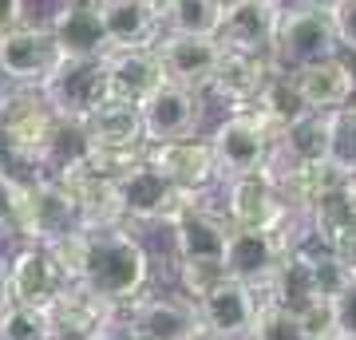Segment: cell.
Returning a JSON list of instances; mask_svg holds the SVG:
<instances>
[{"label": "cell", "instance_id": "1", "mask_svg": "<svg viewBox=\"0 0 356 340\" xmlns=\"http://www.w3.org/2000/svg\"><path fill=\"white\" fill-rule=\"evenodd\" d=\"M56 257L79 285H88L95 297L111 305L135 301L151 281V253L127 229V222L91 229L79 226L76 234L56 241Z\"/></svg>", "mask_w": 356, "mask_h": 340}, {"label": "cell", "instance_id": "2", "mask_svg": "<svg viewBox=\"0 0 356 340\" xmlns=\"http://www.w3.org/2000/svg\"><path fill=\"white\" fill-rule=\"evenodd\" d=\"M83 226L79 222V202L67 190L64 178L56 175H36L24 178V194H20V210H16L13 229L24 241L36 245H51V241L67 238Z\"/></svg>", "mask_w": 356, "mask_h": 340}, {"label": "cell", "instance_id": "3", "mask_svg": "<svg viewBox=\"0 0 356 340\" xmlns=\"http://www.w3.org/2000/svg\"><path fill=\"white\" fill-rule=\"evenodd\" d=\"M341 56V44H337V32H332L329 13H317V8H305V4H285L277 20V36H273V51L269 60L281 72H301L309 63L332 60Z\"/></svg>", "mask_w": 356, "mask_h": 340}, {"label": "cell", "instance_id": "4", "mask_svg": "<svg viewBox=\"0 0 356 340\" xmlns=\"http://www.w3.org/2000/svg\"><path fill=\"white\" fill-rule=\"evenodd\" d=\"M60 115L48 107L40 88H16L13 95L0 99V143L8 147L13 159L40 170V154L48 147Z\"/></svg>", "mask_w": 356, "mask_h": 340}, {"label": "cell", "instance_id": "5", "mask_svg": "<svg viewBox=\"0 0 356 340\" xmlns=\"http://www.w3.org/2000/svg\"><path fill=\"white\" fill-rule=\"evenodd\" d=\"M0 269H4V301L16 305L51 309V301L72 285L67 269L51 253V245H36V241H24L8 257V265H0Z\"/></svg>", "mask_w": 356, "mask_h": 340}, {"label": "cell", "instance_id": "6", "mask_svg": "<svg viewBox=\"0 0 356 340\" xmlns=\"http://www.w3.org/2000/svg\"><path fill=\"white\" fill-rule=\"evenodd\" d=\"M194 198L198 194H182L178 186H170L154 166H147V159L115 182V202H119L123 222H163V226H170Z\"/></svg>", "mask_w": 356, "mask_h": 340}, {"label": "cell", "instance_id": "7", "mask_svg": "<svg viewBox=\"0 0 356 340\" xmlns=\"http://www.w3.org/2000/svg\"><path fill=\"white\" fill-rule=\"evenodd\" d=\"M115 325L123 328L127 340H186L198 321L194 301H186L182 293L178 297H135V301L119 305Z\"/></svg>", "mask_w": 356, "mask_h": 340}, {"label": "cell", "instance_id": "8", "mask_svg": "<svg viewBox=\"0 0 356 340\" xmlns=\"http://www.w3.org/2000/svg\"><path fill=\"white\" fill-rule=\"evenodd\" d=\"M210 151H214V166H218V182L226 178H242V175H254L269 163V139L261 123H257L250 111H229L222 123L214 127L210 135Z\"/></svg>", "mask_w": 356, "mask_h": 340}, {"label": "cell", "instance_id": "9", "mask_svg": "<svg viewBox=\"0 0 356 340\" xmlns=\"http://www.w3.org/2000/svg\"><path fill=\"white\" fill-rule=\"evenodd\" d=\"M40 95L60 119H76L83 123L103 99H107V72L103 60H60L56 72L44 79Z\"/></svg>", "mask_w": 356, "mask_h": 340}, {"label": "cell", "instance_id": "10", "mask_svg": "<svg viewBox=\"0 0 356 340\" xmlns=\"http://www.w3.org/2000/svg\"><path fill=\"white\" fill-rule=\"evenodd\" d=\"M281 8L285 4H277V0H222L214 40L226 51H245V56H266L269 60Z\"/></svg>", "mask_w": 356, "mask_h": 340}, {"label": "cell", "instance_id": "11", "mask_svg": "<svg viewBox=\"0 0 356 340\" xmlns=\"http://www.w3.org/2000/svg\"><path fill=\"white\" fill-rule=\"evenodd\" d=\"M56 63H60V48L48 24H20L0 36V76L13 88H44Z\"/></svg>", "mask_w": 356, "mask_h": 340}, {"label": "cell", "instance_id": "12", "mask_svg": "<svg viewBox=\"0 0 356 340\" xmlns=\"http://www.w3.org/2000/svg\"><path fill=\"white\" fill-rule=\"evenodd\" d=\"M151 48H154V60L163 67L166 83L198 91V95L210 88V79H214V72H218V60H222V44H218L214 36H178V32H163Z\"/></svg>", "mask_w": 356, "mask_h": 340}, {"label": "cell", "instance_id": "13", "mask_svg": "<svg viewBox=\"0 0 356 340\" xmlns=\"http://www.w3.org/2000/svg\"><path fill=\"white\" fill-rule=\"evenodd\" d=\"M139 123H143V139L151 143H175V139H191L198 123H202V95L175 83H159V88L139 103Z\"/></svg>", "mask_w": 356, "mask_h": 340}, {"label": "cell", "instance_id": "14", "mask_svg": "<svg viewBox=\"0 0 356 340\" xmlns=\"http://www.w3.org/2000/svg\"><path fill=\"white\" fill-rule=\"evenodd\" d=\"M48 32L60 48V60H103L111 51L103 32V0H60Z\"/></svg>", "mask_w": 356, "mask_h": 340}, {"label": "cell", "instance_id": "15", "mask_svg": "<svg viewBox=\"0 0 356 340\" xmlns=\"http://www.w3.org/2000/svg\"><path fill=\"white\" fill-rule=\"evenodd\" d=\"M143 159L182 194H206L210 186H218L214 151H210L206 139L191 135V139H175V143H151Z\"/></svg>", "mask_w": 356, "mask_h": 340}, {"label": "cell", "instance_id": "16", "mask_svg": "<svg viewBox=\"0 0 356 340\" xmlns=\"http://www.w3.org/2000/svg\"><path fill=\"white\" fill-rule=\"evenodd\" d=\"M285 257L281 241L273 238V229H254V226H229L226 250H222V269L226 277L242 281L250 289H266L277 261Z\"/></svg>", "mask_w": 356, "mask_h": 340}, {"label": "cell", "instance_id": "17", "mask_svg": "<svg viewBox=\"0 0 356 340\" xmlns=\"http://www.w3.org/2000/svg\"><path fill=\"white\" fill-rule=\"evenodd\" d=\"M222 214L229 218V226H254V229H273L281 218L289 214L285 202H281L273 178L266 175V166L254 170V175L242 178H226L222 182Z\"/></svg>", "mask_w": 356, "mask_h": 340}, {"label": "cell", "instance_id": "18", "mask_svg": "<svg viewBox=\"0 0 356 340\" xmlns=\"http://www.w3.org/2000/svg\"><path fill=\"white\" fill-rule=\"evenodd\" d=\"M194 309H198V321L210 332H218L226 340H245L257 316V289H250V285H242L234 277H222L214 289H206L194 301Z\"/></svg>", "mask_w": 356, "mask_h": 340}, {"label": "cell", "instance_id": "19", "mask_svg": "<svg viewBox=\"0 0 356 340\" xmlns=\"http://www.w3.org/2000/svg\"><path fill=\"white\" fill-rule=\"evenodd\" d=\"M115 313H119V305L95 297V293H91L88 285H79V281H72V285H67L48 309V316H51V325H56V337L60 340H91V337H99L103 328L115 325Z\"/></svg>", "mask_w": 356, "mask_h": 340}, {"label": "cell", "instance_id": "20", "mask_svg": "<svg viewBox=\"0 0 356 340\" xmlns=\"http://www.w3.org/2000/svg\"><path fill=\"white\" fill-rule=\"evenodd\" d=\"M289 76L305 111H341L356 95V60H344V51L332 60L309 63L301 72H289Z\"/></svg>", "mask_w": 356, "mask_h": 340}, {"label": "cell", "instance_id": "21", "mask_svg": "<svg viewBox=\"0 0 356 340\" xmlns=\"http://www.w3.org/2000/svg\"><path fill=\"white\" fill-rule=\"evenodd\" d=\"M103 72H107V99L135 103V107L159 83H166L154 48H111L103 56Z\"/></svg>", "mask_w": 356, "mask_h": 340}, {"label": "cell", "instance_id": "22", "mask_svg": "<svg viewBox=\"0 0 356 340\" xmlns=\"http://www.w3.org/2000/svg\"><path fill=\"white\" fill-rule=\"evenodd\" d=\"M226 234H229V218L214 214L210 206H198V202H191L170 222V238H175L178 261H222Z\"/></svg>", "mask_w": 356, "mask_h": 340}, {"label": "cell", "instance_id": "23", "mask_svg": "<svg viewBox=\"0 0 356 340\" xmlns=\"http://www.w3.org/2000/svg\"><path fill=\"white\" fill-rule=\"evenodd\" d=\"M277 67L266 56H245V51H226L222 48V60H218V72L210 79V88L218 99L229 103V111H245L250 103L257 99V91L266 88V79L273 76Z\"/></svg>", "mask_w": 356, "mask_h": 340}, {"label": "cell", "instance_id": "24", "mask_svg": "<svg viewBox=\"0 0 356 340\" xmlns=\"http://www.w3.org/2000/svg\"><path fill=\"white\" fill-rule=\"evenodd\" d=\"M103 32L111 48H151L163 36V16L143 0H103Z\"/></svg>", "mask_w": 356, "mask_h": 340}, {"label": "cell", "instance_id": "25", "mask_svg": "<svg viewBox=\"0 0 356 340\" xmlns=\"http://www.w3.org/2000/svg\"><path fill=\"white\" fill-rule=\"evenodd\" d=\"M91 147H119V151H143V123H139V107L135 103H119V99H103L95 111L83 119Z\"/></svg>", "mask_w": 356, "mask_h": 340}, {"label": "cell", "instance_id": "26", "mask_svg": "<svg viewBox=\"0 0 356 340\" xmlns=\"http://www.w3.org/2000/svg\"><path fill=\"white\" fill-rule=\"evenodd\" d=\"M159 16H163V32L214 36L218 16H222V0H166V8Z\"/></svg>", "mask_w": 356, "mask_h": 340}, {"label": "cell", "instance_id": "27", "mask_svg": "<svg viewBox=\"0 0 356 340\" xmlns=\"http://www.w3.org/2000/svg\"><path fill=\"white\" fill-rule=\"evenodd\" d=\"M0 340H56V325H51L48 309L36 305H0Z\"/></svg>", "mask_w": 356, "mask_h": 340}, {"label": "cell", "instance_id": "28", "mask_svg": "<svg viewBox=\"0 0 356 340\" xmlns=\"http://www.w3.org/2000/svg\"><path fill=\"white\" fill-rule=\"evenodd\" d=\"M301 250H305V257H309V281H313V293H317L321 301H332V297L353 281V269H348L329 245H321V241H309V245H301Z\"/></svg>", "mask_w": 356, "mask_h": 340}, {"label": "cell", "instance_id": "29", "mask_svg": "<svg viewBox=\"0 0 356 340\" xmlns=\"http://www.w3.org/2000/svg\"><path fill=\"white\" fill-rule=\"evenodd\" d=\"M245 340H309V337H305V328H301V321H297V313L266 301V297H257V316H254V328H250Z\"/></svg>", "mask_w": 356, "mask_h": 340}, {"label": "cell", "instance_id": "30", "mask_svg": "<svg viewBox=\"0 0 356 340\" xmlns=\"http://www.w3.org/2000/svg\"><path fill=\"white\" fill-rule=\"evenodd\" d=\"M226 277L222 261H178V285L186 301H198L206 289H214L218 281Z\"/></svg>", "mask_w": 356, "mask_h": 340}, {"label": "cell", "instance_id": "31", "mask_svg": "<svg viewBox=\"0 0 356 340\" xmlns=\"http://www.w3.org/2000/svg\"><path fill=\"white\" fill-rule=\"evenodd\" d=\"M301 328L309 340H337V316H332V301H313L297 313Z\"/></svg>", "mask_w": 356, "mask_h": 340}, {"label": "cell", "instance_id": "32", "mask_svg": "<svg viewBox=\"0 0 356 340\" xmlns=\"http://www.w3.org/2000/svg\"><path fill=\"white\" fill-rule=\"evenodd\" d=\"M329 20H332V32H337L341 51H348V56L356 60V0H337Z\"/></svg>", "mask_w": 356, "mask_h": 340}, {"label": "cell", "instance_id": "33", "mask_svg": "<svg viewBox=\"0 0 356 340\" xmlns=\"http://www.w3.org/2000/svg\"><path fill=\"white\" fill-rule=\"evenodd\" d=\"M332 316H337V337H356V277L332 297Z\"/></svg>", "mask_w": 356, "mask_h": 340}, {"label": "cell", "instance_id": "34", "mask_svg": "<svg viewBox=\"0 0 356 340\" xmlns=\"http://www.w3.org/2000/svg\"><path fill=\"white\" fill-rule=\"evenodd\" d=\"M20 194H24V182L13 178L8 170H0V229H13L16 210H20Z\"/></svg>", "mask_w": 356, "mask_h": 340}, {"label": "cell", "instance_id": "35", "mask_svg": "<svg viewBox=\"0 0 356 340\" xmlns=\"http://www.w3.org/2000/svg\"><path fill=\"white\" fill-rule=\"evenodd\" d=\"M337 257H341L348 269H353V277H356V222H348V226H341L337 234H332L329 241H325Z\"/></svg>", "mask_w": 356, "mask_h": 340}, {"label": "cell", "instance_id": "36", "mask_svg": "<svg viewBox=\"0 0 356 340\" xmlns=\"http://www.w3.org/2000/svg\"><path fill=\"white\" fill-rule=\"evenodd\" d=\"M24 24V0H0V36Z\"/></svg>", "mask_w": 356, "mask_h": 340}, {"label": "cell", "instance_id": "37", "mask_svg": "<svg viewBox=\"0 0 356 340\" xmlns=\"http://www.w3.org/2000/svg\"><path fill=\"white\" fill-rule=\"evenodd\" d=\"M341 198H344V206H348V214L356 218V166H353V170H344V178H341Z\"/></svg>", "mask_w": 356, "mask_h": 340}, {"label": "cell", "instance_id": "38", "mask_svg": "<svg viewBox=\"0 0 356 340\" xmlns=\"http://www.w3.org/2000/svg\"><path fill=\"white\" fill-rule=\"evenodd\" d=\"M293 4H305V8H317V13H332L337 0H293Z\"/></svg>", "mask_w": 356, "mask_h": 340}, {"label": "cell", "instance_id": "39", "mask_svg": "<svg viewBox=\"0 0 356 340\" xmlns=\"http://www.w3.org/2000/svg\"><path fill=\"white\" fill-rule=\"evenodd\" d=\"M186 340H226V337H218V332H210L206 325H198V328H194V332H191Z\"/></svg>", "mask_w": 356, "mask_h": 340}, {"label": "cell", "instance_id": "40", "mask_svg": "<svg viewBox=\"0 0 356 340\" xmlns=\"http://www.w3.org/2000/svg\"><path fill=\"white\" fill-rule=\"evenodd\" d=\"M8 166H13V154H8V147H4V143H0V170H8Z\"/></svg>", "mask_w": 356, "mask_h": 340}, {"label": "cell", "instance_id": "41", "mask_svg": "<svg viewBox=\"0 0 356 340\" xmlns=\"http://www.w3.org/2000/svg\"><path fill=\"white\" fill-rule=\"evenodd\" d=\"M143 4H151L154 13H163V8H166V0H143Z\"/></svg>", "mask_w": 356, "mask_h": 340}, {"label": "cell", "instance_id": "42", "mask_svg": "<svg viewBox=\"0 0 356 340\" xmlns=\"http://www.w3.org/2000/svg\"><path fill=\"white\" fill-rule=\"evenodd\" d=\"M0 305H4V269H0Z\"/></svg>", "mask_w": 356, "mask_h": 340}, {"label": "cell", "instance_id": "43", "mask_svg": "<svg viewBox=\"0 0 356 340\" xmlns=\"http://www.w3.org/2000/svg\"><path fill=\"white\" fill-rule=\"evenodd\" d=\"M337 340H356V337H337Z\"/></svg>", "mask_w": 356, "mask_h": 340}, {"label": "cell", "instance_id": "44", "mask_svg": "<svg viewBox=\"0 0 356 340\" xmlns=\"http://www.w3.org/2000/svg\"><path fill=\"white\" fill-rule=\"evenodd\" d=\"M277 4H285V0H277Z\"/></svg>", "mask_w": 356, "mask_h": 340}, {"label": "cell", "instance_id": "45", "mask_svg": "<svg viewBox=\"0 0 356 340\" xmlns=\"http://www.w3.org/2000/svg\"><path fill=\"white\" fill-rule=\"evenodd\" d=\"M56 340H60V337H56Z\"/></svg>", "mask_w": 356, "mask_h": 340}]
</instances>
